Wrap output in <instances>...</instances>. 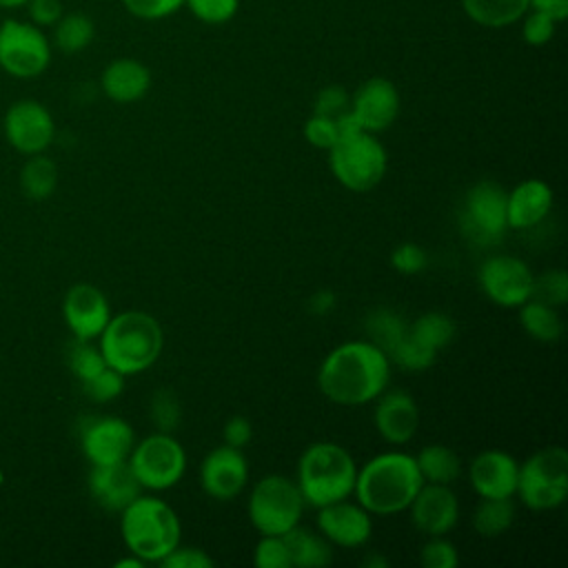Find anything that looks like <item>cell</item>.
<instances>
[{
  "label": "cell",
  "instance_id": "cell-15",
  "mask_svg": "<svg viewBox=\"0 0 568 568\" xmlns=\"http://www.w3.org/2000/svg\"><path fill=\"white\" fill-rule=\"evenodd\" d=\"M248 484V462L242 448L229 444L209 450L200 464V486L202 490L217 499H235Z\"/></svg>",
  "mask_w": 568,
  "mask_h": 568
},
{
  "label": "cell",
  "instance_id": "cell-33",
  "mask_svg": "<svg viewBox=\"0 0 568 568\" xmlns=\"http://www.w3.org/2000/svg\"><path fill=\"white\" fill-rule=\"evenodd\" d=\"M366 337L379 346L386 355L406 335L408 322L393 308H375L364 322Z\"/></svg>",
  "mask_w": 568,
  "mask_h": 568
},
{
  "label": "cell",
  "instance_id": "cell-28",
  "mask_svg": "<svg viewBox=\"0 0 568 568\" xmlns=\"http://www.w3.org/2000/svg\"><path fill=\"white\" fill-rule=\"evenodd\" d=\"M462 9L479 27L501 29L528 11V0H462Z\"/></svg>",
  "mask_w": 568,
  "mask_h": 568
},
{
  "label": "cell",
  "instance_id": "cell-23",
  "mask_svg": "<svg viewBox=\"0 0 568 568\" xmlns=\"http://www.w3.org/2000/svg\"><path fill=\"white\" fill-rule=\"evenodd\" d=\"M89 493L104 510L120 513L142 493V486L138 484L129 464L120 462L106 466H91Z\"/></svg>",
  "mask_w": 568,
  "mask_h": 568
},
{
  "label": "cell",
  "instance_id": "cell-50",
  "mask_svg": "<svg viewBox=\"0 0 568 568\" xmlns=\"http://www.w3.org/2000/svg\"><path fill=\"white\" fill-rule=\"evenodd\" d=\"M335 306H337V295H335L331 288H320V291H315V293L308 297V302H306L308 313L315 315V317L328 315Z\"/></svg>",
  "mask_w": 568,
  "mask_h": 568
},
{
  "label": "cell",
  "instance_id": "cell-41",
  "mask_svg": "<svg viewBox=\"0 0 568 568\" xmlns=\"http://www.w3.org/2000/svg\"><path fill=\"white\" fill-rule=\"evenodd\" d=\"M532 297L550 304V306H561L568 297V277L561 268L548 271L541 277H535V293Z\"/></svg>",
  "mask_w": 568,
  "mask_h": 568
},
{
  "label": "cell",
  "instance_id": "cell-11",
  "mask_svg": "<svg viewBox=\"0 0 568 568\" xmlns=\"http://www.w3.org/2000/svg\"><path fill=\"white\" fill-rule=\"evenodd\" d=\"M51 42L42 27L9 18L0 22V69L13 78L29 80L47 71Z\"/></svg>",
  "mask_w": 568,
  "mask_h": 568
},
{
  "label": "cell",
  "instance_id": "cell-29",
  "mask_svg": "<svg viewBox=\"0 0 568 568\" xmlns=\"http://www.w3.org/2000/svg\"><path fill=\"white\" fill-rule=\"evenodd\" d=\"M515 515L517 508L513 497H479V504L473 510V528L479 537H499L515 524Z\"/></svg>",
  "mask_w": 568,
  "mask_h": 568
},
{
  "label": "cell",
  "instance_id": "cell-49",
  "mask_svg": "<svg viewBox=\"0 0 568 568\" xmlns=\"http://www.w3.org/2000/svg\"><path fill=\"white\" fill-rule=\"evenodd\" d=\"M222 439L224 444L233 448H244L253 439V424L244 415H233L224 422L222 428Z\"/></svg>",
  "mask_w": 568,
  "mask_h": 568
},
{
  "label": "cell",
  "instance_id": "cell-2",
  "mask_svg": "<svg viewBox=\"0 0 568 568\" xmlns=\"http://www.w3.org/2000/svg\"><path fill=\"white\" fill-rule=\"evenodd\" d=\"M422 484L415 455L386 450L357 468L353 493L371 515L386 517L406 510Z\"/></svg>",
  "mask_w": 568,
  "mask_h": 568
},
{
  "label": "cell",
  "instance_id": "cell-52",
  "mask_svg": "<svg viewBox=\"0 0 568 568\" xmlns=\"http://www.w3.org/2000/svg\"><path fill=\"white\" fill-rule=\"evenodd\" d=\"M115 568H144V561L131 552V557L118 559V561H115Z\"/></svg>",
  "mask_w": 568,
  "mask_h": 568
},
{
  "label": "cell",
  "instance_id": "cell-4",
  "mask_svg": "<svg viewBox=\"0 0 568 568\" xmlns=\"http://www.w3.org/2000/svg\"><path fill=\"white\" fill-rule=\"evenodd\" d=\"M120 532L129 552L144 564H160L180 544L182 524L164 499L140 493L120 510Z\"/></svg>",
  "mask_w": 568,
  "mask_h": 568
},
{
  "label": "cell",
  "instance_id": "cell-18",
  "mask_svg": "<svg viewBox=\"0 0 568 568\" xmlns=\"http://www.w3.org/2000/svg\"><path fill=\"white\" fill-rule=\"evenodd\" d=\"M348 111L359 129L368 133H382L399 115L397 87L386 78H368L351 95Z\"/></svg>",
  "mask_w": 568,
  "mask_h": 568
},
{
  "label": "cell",
  "instance_id": "cell-26",
  "mask_svg": "<svg viewBox=\"0 0 568 568\" xmlns=\"http://www.w3.org/2000/svg\"><path fill=\"white\" fill-rule=\"evenodd\" d=\"M519 324L528 337L541 344H552L564 335L557 306H550L537 297H530L519 306Z\"/></svg>",
  "mask_w": 568,
  "mask_h": 568
},
{
  "label": "cell",
  "instance_id": "cell-24",
  "mask_svg": "<svg viewBox=\"0 0 568 568\" xmlns=\"http://www.w3.org/2000/svg\"><path fill=\"white\" fill-rule=\"evenodd\" d=\"M100 84L109 100L118 104H131L149 93L151 71L140 60L118 58L104 67Z\"/></svg>",
  "mask_w": 568,
  "mask_h": 568
},
{
  "label": "cell",
  "instance_id": "cell-27",
  "mask_svg": "<svg viewBox=\"0 0 568 568\" xmlns=\"http://www.w3.org/2000/svg\"><path fill=\"white\" fill-rule=\"evenodd\" d=\"M417 468L426 484H455L462 475V459L459 455L444 446V444H426L415 455Z\"/></svg>",
  "mask_w": 568,
  "mask_h": 568
},
{
  "label": "cell",
  "instance_id": "cell-21",
  "mask_svg": "<svg viewBox=\"0 0 568 568\" xmlns=\"http://www.w3.org/2000/svg\"><path fill=\"white\" fill-rule=\"evenodd\" d=\"M517 479H519V462L506 450H497V448L481 450L468 464V481L477 493V497H490V499L515 497Z\"/></svg>",
  "mask_w": 568,
  "mask_h": 568
},
{
  "label": "cell",
  "instance_id": "cell-32",
  "mask_svg": "<svg viewBox=\"0 0 568 568\" xmlns=\"http://www.w3.org/2000/svg\"><path fill=\"white\" fill-rule=\"evenodd\" d=\"M455 331H457L455 322L446 313H439V311L424 313L408 324V335L435 353H439L442 348H446L453 342Z\"/></svg>",
  "mask_w": 568,
  "mask_h": 568
},
{
  "label": "cell",
  "instance_id": "cell-51",
  "mask_svg": "<svg viewBox=\"0 0 568 568\" xmlns=\"http://www.w3.org/2000/svg\"><path fill=\"white\" fill-rule=\"evenodd\" d=\"M528 9L541 11L555 22H561L568 16V0H528Z\"/></svg>",
  "mask_w": 568,
  "mask_h": 568
},
{
  "label": "cell",
  "instance_id": "cell-16",
  "mask_svg": "<svg viewBox=\"0 0 568 568\" xmlns=\"http://www.w3.org/2000/svg\"><path fill=\"white\" fill-rule=\"evenodd\" d=\"M317 530L333 546L359 548L373 537V515L359 501L346 497L317 508Z\"/></svg>",
  "mask_w": 568,
  "mask_h": 568
},
{
  "label": "cell",
  "instance_id": "cell-7",
  "mask_svg": "<svg viewBox=\"0 0 568 568\" xmlns=\"http://www.w3.org/2000/svg\"><path fill=\"white\" fill-rule=\"evenodd\" d=\"M246 513L260 535H284L302 521L304 497L295 479L273 473L253 484Z\"/></svg>",
  "mask_w": 568,
  "mask_h": 568
},
{
  "label": "cell",
  "instance_id": "cell-31",
  "mask_svg": "<svg viewBox=\"0 0 568 568\" xmlns=\"http://www.w3.org/2000/svg\"><path fill=\"white\" fill-rule=\"evenodd\" d=\"M95 38V24L84 13H62L53 24V42L62 53H80Z\"/></svg>",
  "mask_w": 568,
  "mask_h": 568
},
{
  "label": "cell",
  "instance_id": "cell-30",
  "mask_svg": "<svg viewBox=\"0 0 568 568\" xmlns=\"http://www.w3.org/2000/svg\"><path fill=\"white\" fill-rule=\"evenodd\" d=\"M58 186V166L51 158L36 153L20 169V189L29 200H47Z\"/></svg>",
  "mask_w": 568,
  "mask_h": 568
},
{
  "label": "cell",
  "instance_id": "cell-46",
  "mask_svg": "<svg viewBox=\"0 0 568 568\" xmlns=\"http://www.w3.org/2000/svg\"><path fill=\"white\" fill-rule=\"evenodd\" d=\"M160 566L164 568H213L215 559L202 550V548H193V546H175L162 561Z\"/></svg>",
  "mask_w": 568,
  "mask_h": 568
},
{
  "label": "cell",
  "instance_id": "cell-43",
  "mask_svg": "<svg viewBox=\"0 0 568 568\" xmlns=\"http://www.w3.org/2000/svg\"><path fill=\"white\" fill-rule=\"evenodd\" d=\"M426 264H428V255L415 242H402L390 253V266L402 275H417L426 268Z\"/></svg>",
  "mask_w": 568,
  "mask_h": 568
},
{
  "label": "cell",
  "instance_id": "cell-3",
  "mask_svg": "<svg viewBox=\"0 0 568 568\" xmlns=\"http://www.w3.org/2000/svg\"><path fill=\"white\" fill-rule=\"evenodd\" d=\"M98 346L106 366L129 377L151 368L160 359L164 331L151 313L124 311L111 315L98 337Z\"/></svg>",
  "mask_w": 568,
  "mask_h": 568
},
{
  "label": "cell",
  "instance_id": "cell-40",
  "mask_svg": "<svg viewBox=\"0 0 568 568\" xmlns=\"http://www.w3.org/2000/svg\"><path fill=\"white\" fill-rule=\"evenodd\" d=\"M189 11L206 24H222L237 13L240 0H184Z\"/></svg>",
  "mask_w": 568,
  "mask_h": 568
},
{
  "label": "cell",
  "instance_id": "cell-13",
  "mask_svg": "<svg viewBox=\"0 0 568 568\" xmlns=\"http://www.w3.org/2000/svg\"><path fill=\"white\" fill-rule=\"evenodd\" d=\"M135 444L131 424L115 415L89 417L80 426V448L91 466L126 462Z\"/></svg>",
  "mask_w": 568,
  "mask_h": 568
},
{
  "label": "cell",
  "instance_id": "cell-1",
  "mask_svg": "<svg viewBox=\"0 0 568 568\" xmlns=\"http://www.w3.org/2000/svg\"><path fill=\"white\" fill-rule=\"evenodd\" d=\"M390 382V359L371 339H351L326 353L317 368L320 393L339 406L373 402Z\"/></svg>",
  "mask_w": 568,
  "mask_h": 568
},
{
  "label": "cell",
  "instance_id": "cell-10",
  "mask_svg": "<svg viewBox=\"0 0 568 568\" xmlns=\"http://www.w3.org/2000/svg\"><path fill=\"white\" fill-rule=\"evenodd\" d=\"M459 229L477 246L497 244L508 231L506 189L493 180L475 182L464 195Z\"/></svg>",
  "mask_w": 568,
  "mask_h": 568
},
{
  "label": "cell",
  "instance_id": "cell-34",
  "mask_svg": "<svg viewBox=\"0 0 568 568\" xmlns=\"http://www.w3.org/2000/svg\"><path fill=\"white\" fill-rule=\"evenodd\" d=\"M388 359H390V364H395V366H399L404 371L419 373V371H426V368H430L435 364L437 353L430 351L428 346L419 344L406 331V335L388 351Z\"/></svg>",
  "mask_w": 568,
  "mask_h": 568
},
{
  "label": "cell",
  "instance_id": "cell-22",
  "mask_svg": "<svg viewBox=\"0 0 568 568\" xmlns=\"http://www.w3.org/2000/svg\"><path fill=\"white\" fill-rule=\"evenodd\" d=\"M555 193L546 180L528 178L513 191H506V222L508 229L526 231L539 226L552 211Z\"/></svg>",
  "mask_w": 568,
  "mask_h": 568
},
{
  "label": "cell",
  "instance_id": "cell-17",
  "mask_svg": "<svg viewBox=\"0 0 568 568\" xmlns=\"http://www.w3.org/2000/svg\"><path fill=\"white\" fill-rule=\"evenodd\" d=\"M62 317L75 339H98L111 320V306L95 284L78 282L62 300Z\"/></svg>",
  "mask_w": 568,
  "mask_h": 568
},
{
  "label": "cell",
  "instance_id": "cell-44",
  "mask_svg": "<svg viewBox=\"0 0 568 568\" xmlns=\"http://www.w3.org/2000/svg\"><path fill=\"white\" fill-rule=\"evenodd\" d=\"M348 109H351V95H348V91H346L344 87H339V84L324 87V89L315 95V102H313V113L326 115V118H333V120H337L339 115H344Z\"/></svg>",
  "mask_w": 568,
  "mask_h": 568
},
{
  "label": "cell",
  "instance_id": "cell-19",
  "mask_svg": "<svg viewBox=\"0 0 568 568\" xmlns=\"http://www.w3.org/2000/svg\"><path fill=\"white\" fill-rule=\"evenodd\" d=\"M406 510L422 535L437 537L455 528L459 519V499L450 486L424 481Z\"/></svg>",
  "mask_w": 568,
  "mask_h": 568
},
{
  "label": "cell",
  "instance_id": "cell-38",
  "mask_svg": "<svg viewBox=\"0 0 568 568\" xmlns=\"http://www.w3.org/2000/svg\"><path fill=\"white\" fill-rule=\"evenodd\" d=\"M253 564L257 568H291V557L282 535H260L253 550Z\"/></svg>",
  "mask_w": 568,
  "mask_h": 568
},
{
  "label": "cell",
  "instance_id": "cell-25",
  "mask_svg": "<svg viewBox=\"0 0 568 568\" xmlns=\"http://www.w3.org/2000/svg\"><path fill=\"white\" fill-rule=\"evenodd\" d=\"M282 537L291 557V568H324L333 561V544L320 530L297 524Z\"/></svg>",
  "mask_w": 568,
  "mask_h": 568
},
{
  "label": "cell",
  "instance_id": "cell-35",
  "mask_svg": "<svg viewBox=\"0 0 568 568\" xmlns=\"http://www.w3.org/2000/svg\"><path fill=\"white\" fill-rule=\"evenodd\" d=\"M67 362H69L71 373L80 379V384L91 379L93 375H98L102 368H106L100 346L93 344V339H75L73 337V344L69 346Z\"/></svg>",
  "mask_w": 568,
  "mask_h": 568
},
{
  "label": "cell",
  "instance_id": "cell-42",
  "mask_svg": "<svg viewBox=\"0 0 568 568\" xmlns=\"http://www.w3.org/2000/svg\"><path fill=\"white\" fill-rule=\"evenodd\" d=\"M304 138L311 146L328 151L337 138H339V129H337V120L326 118V115H317L313 113L306 124H304Z\"/></svg>",
  "mask_w": 568,
  "mask_h": 568
},
{
  "label": "cell",
  "instance_id": "cell-14",
  "mask_svg": "<svg viewBox=\"0 0 568 568\" xmlns=\"http://www.w3.org/2000/svg\"><path fill=\"white\" fill-rule=\"evenodd\" d=\"M55 124L49 109L31 98L13 102L4 113V138L22 155L44 153L53 142Z\"/></svg>",
  "mask_w": 568,
  "mask_h": 568
},
{
  "label": "cell",
  "instance_id": "cell-47",
  "mask_svg": "<svg viewBox=\"0 0 568 568\" xmlns=\"http://www.w3.org/2000/svg\"><path fill=\"white\" fill-rule=\"evenodd\" d=\"M124 9L142 20H160L175 13L184 0H122Z\"/></svg>",
  "mask_w": 568,
  "mask_h": 568
},
{
  "label": "cell",
  "instance_id": "cell-20",
  "mask_svg": "<svg viewBox=\"0 0 568 568\" xmlns=\"http://www.w3.org/2000/svg\"><path fill=\"white\" fill-rule=\"evenodd\" d=\"M373 424L379 437L388 444H408L419 426V408L410 393L404 388H384L375 397Z\"/></svg>",
  "mask_w": 568,
  "mask_h": 568
},
{
  "label": "cell",
  "instance_id": "cell-54",
  "mask_svg": "<svg viewBox=\"0 0 568 568\" xmlns=\"http://www.w3.org/2000/svg\"><path fill=\"white\" fill-rule=\"evenodd\" d=\"M29 0H0V9H20L24 7Z\"/></svg>",
  "mask_w": 568,
  "mask_h": 568
},
{
  "label": "cell",
  "instance_id": "cell-8",
  "mask_svg": "<svg viewBox=\"0 0 568 568\" xmlns=\"http://www.w3.org/2000/svg\"><path fill=\"white\" fill-rule=\"evenodd\" d=\"M530 510H552L568 497V450L546 446L519 464L517 493Z\"/></svg>",
  "mask_w": 568,
  "mask_h": 568
},
{
  "label": "cell",
  "instance_id": "cell-9",
  "mask_svg": "<svg viewBox=\"0 0 568 568\" xmlns=\"http://www.w3.org/2000/svg\"><path fill=\"white\" fill-rule=\"evenodd\" d=\"M126 464L142 488L169 490L186 473V450L171 433L158 430L133 444Z\"/></svg>",
  "mask_w": 568,
  "mask_h": 568
},
{
  "label": "cell",
  "instance_id": "cell-48",
  "mask_svg": "<svg viewBox=\"0 0 568 568\" xmlns=\"http://www.w3.org/2000/svg\"><path fill=\"white\" fill-rule=\"evenodd\" d=\"M24 7L29 11V22L36 27H53L64 13L60 0H29Z\"/></svg>",
  "mask_w": 568,
  "mask_h": 568
},
{
  "label": "cell",
  "instance_id": "cell-6",
  "mask_svg": "<svg viewBox=\"0 0 568 568\" xmlns=\"http://www.w3.org/2000/svg\"><path fill=\"white\" fill-rule=\"evenodd\" d=\"M328 169L344 189L366 193L386 175L388 153L377 133L364 129L344 131L328 149Z\"/></svg>",
  "mask_w": 568,
  "mask_h": 568
},
{
  "label": "cell",
  "instance_id": "cell-45",
  "mask_svg": "<svg viewBox=\"0 0 568 568\" xmlns=\"http://www.w3.org/2000/svg\"><path fill=\"white\" fill-rule=\"evenodd\" d=\"M526 20H524V27H521V36H524V42L530 44V47H544L546 42L552 40L555 36V20L541 11H535L530 9V13L526 11L524 13Z\"/></svg>",
  "mask_w": 568,
  "mask_h": 568
},
{
  "label": "cell",
  "instance_id": "cell-39",
  "mask_svg": "<svg viewBox=\"0 0 568 568\" xmlns=\"http://www.w3.org/2000/svg\"><path fill=\"white\" fill-rule=\"evenodd\" d=\"M419 564L424 568H455L459 564V555L446 535H437L428 537V541L419 548Z\"/></svg>",
  "mask_w": 568,
  "mask_h": 568
},
{
  "label": "cell",
  "instance_id": "cell-5",
  "mask_svg": "<svg viewBox=\"0 0 568 568\" xmlns=\"http://www.w3.org/2000/svg\"><path fill=\"white\" fill-rule=\"evenodd\" d=\"M355 477L357 464L344 446L335 442H315L300 455L295 484L304 504L320 508L351 497Z\"/></svg>",
  "mask_w": 568,
  "mask_h": 568
},
{
  "label": "cell",
  "instance_id": "cell-12",
  "mask_svg": "<svg viewBox=\"0 0 568 568\" xmlns=\"http://www.w3.org/2000/svg\"><path fill=\"white\" fill-rule=\"evenodd\" d=\"M481 293L501 308H519L535 293V273L517 255L497 253L481 262L477 271Z\"/></svg>",
  "mask_w": 568,
  "mask_h": 568
},
{
  "label": "cell",
  "instance_id": "cell-37",
  "mask_svg": "<svg viewBox=\"0 0 568 568\" xmlns=\"http://www.w3.org/2000/svg\"><path fill=\"white\" fill-rule=\"evenodd\" d=\"M82 390L84 395L95 402V404H106L113 402L115 397L122 395L124 390V375L113 371L111 366L102 368L98 375H93L91 379L82 382Z\"/></svg>",
  "mask_w": 568,
  "mask_h": 568
},
{
  "label": "cell",
  "instance_id": "cell-53",
  "mask_svg": "<svg viewBox=\"0 0 568 568\" xmlns=\"http://www.w3.org/2000/svg\"><path fill=\"white\" fill-rule=\"evenodd\" d=\"M364 566H375V568H386V559L384 557H377V555H368L364 559Z\"/></svg>",
  "mask_w": 568,
  "mask_h": 568
},
{
  "label": "cell",
  "instance_id": "cell-36",
  "mask_svg": "<svg viewBox=\"0 0 568 568\" xmlns=\"http://www.w3.org/2000/svg\"><path fill=\"white\" fill-rule=\"evenodd\" d=\"M149 413H151V422L158 430L162 433H173L180 426L182 419V408H180V399L175 397L173 390L169 388H158L151 395V404H149Z\"/></svg>",
  "mask_w": 568,
  "mask_h": 568
}]
</instances>
